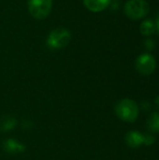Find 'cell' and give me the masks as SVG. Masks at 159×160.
Instances as JSON below:
<instances>
[{
    "label": "cell",
    "mask_w": 159,
    "mask_h": 160,
    "mask_svg": "<svg viewBox=\"0 0 159 160\" xmlns=\"http://www.w3.org/2000/svg\"><path fill=\"white\" fill-rule=\"evenodd\" d=\"M114 112L120 120L127 123H134L139 117L140 108L135 100L124 98L116 102Z\"/></svg>",
    "instance_id": "6da1fadb"
},
{
    "label": "cell",
    "mask_w": 159,
    "mask_h": 160,
    "mask_svg": "<svg viewBox=\"0 0 159 160\" xmlns=\"http://www.w3.org/2000/svg\"><path fill=\"white\" fill-rule=\"evenodd\" d=\"M71 40V32L66 27H56L47 37L46 45L51 50H59L67 47Z\"/></svg>",
    "instance_id": "7a4b0ae2"
},
{
    "label": "cell",
    "mask_w": 159,
    "mask_h": 160,
    "mask_svg": "<svg viewBox=\"0 0 159 160\" xmlns=\"http://www.w3.org/2000/svg\"><path fill=\"white\" fill-rule=\"evenodd\" d=\"M149 4L145 0H128L127 1L124 11L131 20H141L149 13Z\"/></svg>",
    "instance_id": "3957f363"
},
{
    "label": "cell",
    "mask_w": 159,
    "mask_h": 160,
    "mask_svg": "<svg viewBox=\"0 0 159 160\" xmlns=\"http://www.w3.org/2000/svg\"><path fill=\"white\" fill-rule=\"evenodd\" d=\"M53 0H28L27 8L30 15L37 20L47 18L52 9Z\"/></svg>",
    "instance_id": "277c9868"
},
{
    "label": "cell",
    "mask_w": 159,
    "mask_h": 160,
    "mask_svg": "<svg viewBox=\"0 0 159 160\" xmlns=\"http://www.w3.org/2000/svg\"><path fill=\"white\" fill-rule=\"evenodd\" d=\"M135 66H136L137 71L140 74L148 76V75H151L156 70L157 60L151 53L145 52L138 56Z\"/></svg>",
    "instance_id": "5b68a950"
},
{
    "label": "cell",
    "mask_w": 159,
    "mask_h": 160,
    "mask_svg": "<svg viewBox=\"0 0 159 160\" xmlns=\"http://www.w3.org/2000/svg\"><path fill=\"white\" fill-rule=\"evenodd\" d=\"M1 147L3 151L8 155H19L26 151V145L13 138H7L2 142Z\"/></svg>",
    "instance_id": "8992f818"
},
{
    "label": "cell",
    "mask_w": 159,
    "mask_h": 160,
    "mask_svg": "<svg viewBox=\"0 0 159 160\" xmlns=\"http://www.w3.org/2000/svg\"><path fill=\"white\" fill-rule=\"evenodd\" d=\"M126 143L130 148H139L143 145V133L138 130H131L126 134Z\"/></svg>",
    "instance_id": "52a82bcc"
},
{
    "label": "cell",
    "mask_w": 159,
    "mask_h": 160,
    "mask_svg": "<svg viewBox=\"0 0 159 160\" xmlns=\"http://www.w3.org/2000/svg\"><path fill=\"white\" fill-rule=\"evenodd\" d=\"M84 7L91 12H101L112 3V0H82Z\"/></svg>",
    "instance_id": "ba28073f"
},
{
    "label": "cell",
    "mask_w": 159,
    "mask_h": 160,
    "mask_svg": "<svg viewBox=\"0 0 159 160\" xmlns=\"http://www.w3.org/2000/svg\"><path fill=\"white\" fill-rule=\"evenodd\" d=\"M18 124H19L18 120L13 115L10 114L3 115L0 118V132L1 133L11 132L17 128Z\"/></svg>",
    "instance_id": "9c48e42d"
},
{
    "label": "cell",
    "mask_w": 159,
    "mask_h": 160,
    "mask_svg": "<svg viewBox=\"0 0 159 160\" xmlns=\"http://www.w3.org/2000/svg\"><path fill=\"white\" fill-rule=\"evenodd\" d=\"M140 31L142 35L145 37H150L155 34L156 32V23L155 21L152 19H146L143 22H142L140 26Z\"/></svg>",
    "instance_id": "30bf717a"
},
{
    "label": "cell",
    "mask_w": 159,
    "mask_h": 160,
    "mask_svg": "<svg viewBox=\"0 0 159 160\" xmlns=\"http://www.w3.org/2000/svg\"><path fill=\"white\" fill-rule=\"evenodd\" d=\"M146 127L152 133L159 132V112H152L146 119Z\"/></svg>",
    "instance_id": "8fae6325"
},
{
    "label": "cell",
    "mask_w": 159,
    "mask_h": 160,
    "mask_svg": "<svg viewBox=\"0 0 159 160\" xmlns=\"http://www.w3.org/2000/svg\"><path fill=\"white\" fill-rule=\"evenodd\" d=\"M156 142V138L150 133L143 134V144L146 146H151Z\"/></svg>",
    "instance_id": "7c38bea8"
},
{
    "label": "cell",
    "mask_w": 159,
    "mask_h": 160,
    "mask_svg": "<svg viewBox=\"0 0 159 160\" xmlns=\"http://www.w3.org/2000/svg\"><path fill=\"white\" fill-rule=\"evenodd\" d=\"M21 125V128L24 130H29L30 128H33V122L30 120V119H27V118H24L21 121L20 123Z\"/></svg>",
    "instance_id": "4fadbf2b"
},
{
    "label": "cell",
    "mask_w": 159,
    "mask_h": 160,
    "mask_svg": "<svg viewBox=\"0 0 159 160\" xmlns=\"http://www.w3.org/2000/svg\"><path fill=\"white\" fill-rule=\"evenodd\" d=\"M144 47L146 48V50L148 51H153L154 48L156 47V42L151 39V38H147L145 41H144Z\"/></svg>",
    "instance_id": "5bb4252c"
},
{
    "label": "cell",
    "mask_w": 159,
    "mask_h": 160,
    "mask_svg": "<svg viewBox=\"0 0 159 160\" xmlns=\"http://www.w3.org/2000/svg\"><path fill=\"white\" fill-rule=\"evenodd\" d=\"M141 107H142V109L143 111H149L151 109V103L149 101H147V100H144V101L142 102Z\"/></svg>",
    "instance_id": "9a60e30c"
},
{
    "label": "cell",
    "mask_w": 159,
    "mask_h": 160,
    "mask_svg": "<svg viewBox=\"0 0 159 160\" xmlns=\"http://www.w3.org/2000/svg\"><path fill=\"white\" fill-rule=\"evenodd\" d=\"M155 23H156V32H157V34L159 35V12L157 16L156 21H155Z\"/></svg>",
    "instance_id": "2e32d148"
},
{
    "label": "cell",
    "mask_w": 159,
    "mask_h": 160,
    "mask_svg": "<svg viewBox=\"0 0 159 160\" xmlns=\"http://www.w3.org/2000/svg\"><path fill=\"white\" fill-rule=\"evenodd\" d=\"M155 104H156V106H157V108L159 110V96L155 99Z\"/></svg>",
    "instance_id": "e0dca14e"
}]
</instances>
